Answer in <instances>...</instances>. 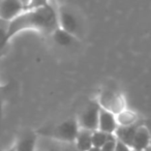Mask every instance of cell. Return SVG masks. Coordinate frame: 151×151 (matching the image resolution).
Returning a JSON list of instances; mask_svg holds the SVG:
<instances>
[{"label":"cell","mask_w":151,"mask_h":151,"mask_svg":"<svg viewBox=\"0 0 151 151\" xmlns=\"http://www.w3.org/2000/svg\"><path fill=\"white\" fill-rule=\"evenodd\" d=\"M116 122H117L118 126H128L132 125L134 123H138L141 121V118L139 117L138 113L127 108H124L123 110L117 113L115 115Z\"/></svg>","instance_id":"8fae6325"},{"label":"cell","mask_w":151,"mask_h":151,"mask_svg":"<svg viewBox=\"0 0 151 151\" xmlns=\"http://www.w3.org/2000/svg\"><path fill=\"white\" fill-rule=\"evenodd\" d=\"M101 107L97 101H91L80 114L77 121H78L79 127L82 129L87 130H96L99 125V115Z\"/></svg>","instance_id":"5b68a950"},{"label":"cell","mask_w":151,"mask_h":151,"mask_svg":"<svg viewBox=\"0 0 151 151\" xmlns=\"http://www.w3.org/2000/svg\"><path fill=\"white\" fill-rule=\"evenodd\" d=\"M62 151H80L77 149L73 143H61Z\"/></svg>","instance_id":"d6986e66"},{"label":"cell","mask_w":151,"mask_h":151,"mask_svg":"<svg viewBox=\"0 0 151 151\" xmlns=\"http://www.w3.org/2000/svg\"><path fill=\"white\" fill-rule=\"evenodd\" d=\"M35 151H62L61 143L53 139L40 136L37 139Z\"/></svg>","instance_id":"5bb4252c"},{"label":"cell","mask_w":151,"mask_h":151,"mask_svg":"<svg viewBox=\"0 0 151 151\" xmlns=\"http://www.w3.org/2000/svg\"><path fill=\"white\" fill-rule=\"evenodd\" d=\"M150 147V132L148 127L142 123L137 128L132 144V151H144Z\"/></svg>","instance_id":"52a82bcc"},{"label":"cell","mask_w":151,"mask_h":151,"mask_svg":"<svg viewBox=\"0 0 151 151\" xmlns=\"http://www.w3.org/2000/svg\"><path fill=\"white\" fill-rule=\"evenodd\" d=\"M109 134H106V132H103L99 129L93 130L92 134H91V142H92V146L101 148V147L105 144L106 141L108 140Z\"/></svg>","instance_id":"9a60e30c"},{"label":"cell","mask_w":151,"mask_h":151,"mask_svg":"<svg viewBox=\"0 0 151 151\" xmlns=\"http://www.w3.org/2000/svg\"><path fill=\"white\" fill-rule=\"evenodd\" d=\"M56 12L59 28L68 32L75 37H80L83 33V25L81 19L77 16V13L67 5L58 6Z\"/></svg>","instance_id":"3957f363"},{"label":"cell","mask_w":151,"mask_h":151,"mask_svg":"<svg viewBox=\"0 0 151 151\" xmlns=\"http://www.w3.org/2000/svg\"><path fill=\"white\" fill-rule=\"evenodd\" d=\"M7 27H9V22L0 19V56H1L3 50H4V48L7 45V40H6Z\"/></svg>","instance_id":"2e32d148"},{"label":"cell","mask_w":151,"mask_h":151,"mask_svg":"<svg viewBox=\"0 0 151 151\" xmlns=\"http://www.w3.org/2000/svg\"><path fill=\"white\" fill-rule=\"evenodd\" d=\"M116 142H117V139L114 136V134H109V138L105 142V144L101 147V151H114L116 146Z\"/></svg>","instance_id":"e0dca14e"},{"label":"cell","mask_w":151,"mask_h":151,"mask_svg":"<svg viewBox=\"0 0 151 151\" xmlns=\"http://www.w3.org/2000/svg\"><path fill=\"white\" fill-rule=\"evenodd\" d=\"M91 134L92 132L91 130L87 129H82L80 128L78 134H77V138H76L75 146L77 147V149L80 151H87L92 147V142H91Z\"/></svg>","instance_id":"7c38bea8"},{"label":"cell","mask_w":151,"mask_h":151,"mask_svg":"<svg viewBox=\"0 0 151 151\" xmlns=\"http://www.w3.org/2000/svg\"><path fill=\"white\" fill-rule=\"evenodd\" d=\"M114 151H132V148H130V147L127 146V145L123 144V143H121L120 141L117 140Z\"/></svg>","instance_id":"ffe728a7"},{"label":"cell","mask_w":151,"mask_h":151,"mask_svg":"<svg viewBox=\"0 0 151 151\" xmlns=\"http://www.w3.org/2000/svg\"><path fill=\"white\" fill-rule=\"evenodd\" d=\"M25 7L20 0H0V19L4 21H12L22 12Z\"/></svg>","instance_id":"8992f818"},{"label":"cell","mask_w":151,"mask_h":151,"mask_svg":"<svg viewBox=\"0 0 151 151\" xmlns=\"http://www.w3.org/2000/svg\"><path fill=\"white\" fill-rule=\"evenodd\" d=\"M52 36L55 42L61 47H69L75 44V42H77V40H78L77 37H75L73 35H71L68 32L64 31V30L59 27L52 32Z\"/></svg>","instance_id":"4fadbf2b"},{"label":"cell","mask_w":151,"mask_h":151,"mask_svg":"<svg viewBox=\"0 0 151 151\" xmlns=\"http://www.w3.org/2000/svg\"><path fill=\"white\" fill-rule=\"evenodd\" d=\"M142 123H143V120L139 121L138 123L132 124V125L117 126L115 132H114V136L116 137V139H117L118 141H120L121 143L127 145L128 147L132 148V140H134V134H136L137 128H138Z\"/></svg>","instance_id":"9c48e42d"},{"label":"cell","mask_w":151,"mask_h":151,"mask_svg":"<svg viewBox=\"0 0 151 151\" xmlns=\"http://www.w3.org/2000/svg\"><path fill=\"white\" fill-rule=\"evenodd\" d=\"M58 27L56 9L50 3L36 9H25L15 19L9 22L6 33L7 44L18 32L23 30L34 29L52 34V32Z\"/></svg>","instance_id":"6da1fadb"},{"label":"cell","mask_w":151,"mask_h":151,"mask_svg":"<svg viewBox=\"0 0 151 151\" xmlns=\"http://www.w3.org/2000/svg\"><path fill=\"white\" fill-rule=\"evenodd\" d=\"M38 134L34 132H26L19 137L14 148L15 151H35Z\"/></svg>","instance_id":"30bf717a"},{"label":"cell","mask_w":151,"mask_h":151,"mask_svg":"<svg viewBox=\"0 0 151 151\" xmlns=\"http://www.w3.org/2000/svg\"><path fill=\"white\" fill-rule=\"evenodd\" d=\"M97 104L101 109L111 112L115 115L126 108L124 97L119 92H116L111 89L101 90L97 99Z\"/></svg>","instance_id":"277c9868"},{"label":"cell","mask_w":151,"mask_h":151,"mask_svg":"<svg viewBox=\"0 0 151 151\" xmlns=\"http://www.w3.org/2000/svg\"><path fill=\"white\" fill-rule=\"evenodd\" d=\"M118 124L116 122L115 114L111 113L109 111L101 109L99 110V125H97V129L101 130L106 134H114L117 128Z\"/></svg>","instance_id":"ba28073f"},{"label":"cell","mask_w":151,"mask_h":151,"mask_svg":"<svg viewBox=\"0 0 151 151\" xmlns=\"http://www.w3.org/2000/svg\"><path fill=\"white\" fill-rule=\"evenodd\" d=\"M22 2V4L24 5V7H25V9H27L28 6H29V4H30V2H31V0H20Z\"/></svg>","instance_id":"44dd1931"},{"label":"cell","mask_w":151,"mask_h":151,"mask_svg":"<svg viewBox=\"0 0 151 151\" xmlns=\"http://www.w3.org/2000/svg\"><path fill=\"white\" fill-rule=\"evenodd\" d=\"M0 151H15L14 149H12V150H0Z\"/></svg>","instance_id":"603a6c76"},{"label":"cell","mask_w":151,"mask_h":151,"mask_svg":"<svg viewBox=\"0 0 151 151\" xmlns=\"http://www.w3.org/2000/svg\"><path fill=\"white\" fill-rule=\"evenodd\" d=\"M144 151H150V147H149V148H147L146 150H144Z\"/></svg>","instance_id":"cb8c5ba5"},{"label":"cell","mask_w":151,"mask_h":151,"mask_svg":"<svg viewBox=\"0 0 151 151\" xmlns=\"http://www.w3.org/2000/svg\"><path fill=\"white\" fill-rule=\"evenodd\" d=\"M49 0H31L29 6L27 7L26 9H36V7L40 6H44V5L48 4Z\"/></svg>","instance_id":"ac0fdd59"},{"label":"cell","mask_w":151,"mask_h":151,"mask_svg":"<svg viewBox=\"0 0 151 151\" xmlns=\"http://www.w3.org/2000/svg\"><path fill=\"white\" fill-rule=\"evenodd\" d=\"M87 151H101V148H99V147L92 146L90 149H89V150H87Z\"/></svg>","instance_id":"7402d4cb"},{"label":"cell","mask_w":151,"mask_h":151,"mask_svg":"<svg viewBox=\"0 0 151 151\" xmlns=\"http://www.w3.org/2000/svg\"><path fill=\"white\" fill-rule=\"evenodd\" d=\"M79 130H80V127H79L77 119L70 118L52 128L38 130L36 134L38 136H44L47 138L53 139L60 143H73Z\"/></svg>","instance_id":"7a4b0ae2"}]
</instances>
